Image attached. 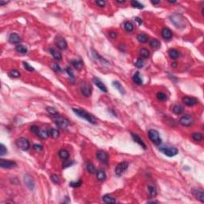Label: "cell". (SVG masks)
<instances>
[{"label":"cell","mask_w":204,"mask_h":204,"mask_svg":"<svg viewBox=\"0 0 204 204\" xmlns=\"http://www.w3.org/2000/svg\"><path fill=\"white\" fill-rule=\"evenodd\" d=\"M73 111H74V112L76 115H77L79 117L86 120L87 121L93 124V125H95V124L96 123V119L92 116V115H90L89 113H88L86 111L82 110L81 109H76V108H73Z\"/></svg>","instance_id":"obj_1"},{"label":"cell","mask_w":204,"mask_h":204,"mask_svg":"<svg viewBox=\"0 0 204 204\" xmlns=\"http://www.w3.org/2000/svg\"><path fill=\"white\" fill-rule=\"evenodd\" d=\"M150 140L156 145H159L162 143V139L159 136V133L155 129H150L148 132Z\"/></svg>","instance_id":"obj_2"},{"label":"cell","mask_w":204,"mask_h":204,"mask_svg":"<svg viewBox=\"0 0 204 204\" xmlns=\"http://www.w3.org/2000/svg\"><path fill=\"white\" fill-rule=\"evenodd\" d=\"M159 149V151H160L162 153H164V155H166L168 157L175 156L179 152L178 149H177L176 148H175V147L163 146V147H160Z\"/></svg>","instance_id":"obj_3"},{"label":"cell","mask_w":204,"mask_h":204,"mask_svg":"<svg viewBox=\"0 0 204 204\" xmlns=\"http://www.w3.org/2000/svg\"><path fill=\"white\" fill-rule=\"evenodd\" d=\"M16 144L20 149L22 151H27L30 148V142L27 139H26L24 137H21L19 139H18L16 141Z\"/></svg>","instance_id":"obj_4"},{"label":"cell","mask_w":204,"mask_h":204,"mask_svg":"<svg viewBox=\"0 0 204 204\" xmlns=\"http://www.w3.org/2000/svg\"><path fill=\"white\" fill-rule=\"evenodd\" d=\"M54 121L56 123V125L61 128H66L69 125V120L62 117H57L54 118Z\"/></svg>","instance_id":"obj_5"},{"label":"cell","mask_w":204,"mask_h":204,"mask_svg":"<svg viewBox=\"0 0 204 204\" xmlns=\"http://www.w3.org/2000/svg\"><path fill=\"white\" fill-rule=\"evenodd\" d=\"M128 167V164L127 162H121L117 166L116 170H115V173H116L117 176H120L122 174H124L126 172Z\"/></svg>","instance_id":"obj_6"},{"label":"cell","mask_w":204,"mask_h":204,"mask_svg":"<svg viewBox=\"0 0 204 204\" xmlns=\"http://www.w3.org/2000/svg\"><path fill=\"white\" fill-rule=\"evenodd\" d=\"M179 123L183 126L185 127H189L191 125H193L194 123V119L192 118L191 116L190 115H184L180 119H179Z\"/></svg>","instance_id":"obj_7"},{"label":"cell","mask_w":204,"mask_h":204,"mask_svg":"<svg viewBox=\"0 0 204 204\" xmlns=\"http://www.w3.org/2000/svg\"><path fill=\"white\" fill-rule=\"evenodd\" d=\"M96 158L102 164H107L108 161H109V155H108V153L106 152H104V151H102V150H100V151L97 152Z\"/></svg>","instance_id":"obj_8"},{"label":"cell","mask_w":204,"mask_h":204,"mask_svg":"<svg viewBox=\"0 0 204 204\" xmlns=\"http://www.w3.org/2000/svg\"><path fill=\"white\" fill-rule=\"evenodd\" d=\"M24 183L26 184V186L30 190H34V186H35V183H34V181L32 178V176L29 174H26L25 176H24Z\"/></svg>","instance_id":"obj_9"},{"label":"cell","mask_w":204,"mask_h":204,"mask_svg":"<svg viewBox=\"0 0 204 204\" xmlns=\"http://www.w3.org/2000/svg\"><path fill=\"white\" fill-rule=\"evenodd\" d=\"M17 166V164L14 161L11 160H5L3 159H0V167L3 168H6V169H11L14 168Z\"/></svg>","instance_id":"obj_10"},{"label":"cell","mask_w":204,"mask_h":204,"mask_svg":"<svg viewBox=\"0 0 204 204\" xmlns=\"http://www.w3.org/2000/svg\"><path fill=\"white\" fill-rule=\"evenodd\" d=\"M191 192L193 194V195L198 200H199L202 202H204V193H203L202 189H201V188H192Z\"/></svg>","instance_id":"obj_11"},{"label":"cell","mask_w":204,"mask_h":204,"mask_svg":"<svg viewBox=\"0 0 204 204\" xmlns=\"http://www.w3.org/2000/svg\"><path fill=\"white\" fill-rule=\"evenodd\" d=\"M81 93L85 96H90L92 94V88L89 85H88L87 83H82L81 85Z\"/></svg>","instance_id":"obj_12"},{"label":"cell","mask_w":204,"mask_h":204,"mask_svg":"<svg viewBox=\"0 0 204 204\" xmlns=\"http://www.w3.org/2000/svg\"><path fill=\"white\" fill-rule=\"evenodd\" d=\"M183 102L187 105L189 106V107H191V106L195 105L198 103L197 99L194 98V97H190V96H184L183 98Z\"/></svg>","instance_id":"obj_13"},{"label":"cell","mask_w":204,"mask_h":204,"mask_svg":"<svg viewBox=\"0 0 204 204\" xmlns=\"http://www.w3.org/2000/svg\"><path fill=\"white\" fill-rule=\"evenodd\" d=\"M56 45L61 50H66L67 48V42L63 38H57V39H56Z\"/></svg>","instance_id":"obj_14"},{"label":"cell","mask_w":204,"mask_h":204,"mask_svg":"<svg viewBox=\"0 0 204 204\" xmlns=\"http://www.w3.org/2000/svg\"><path fill=\"white\" fill-rule=\"evenodd\" d=\"M8 41L11 44H18L21 41V38L19 34H17L15 33H12L10 34V36H9Z\"/></svg>","instance_id":"obj_15"},{"label":"cell","mask_w":204,"mask_h":204,"mask_svg":"<svg viewBox=\"0 0 204 204\" xmlns=\"http://www.w3.org/2000/svg\"><path fill=\"white\" fill-rule=\"evenodd\" d=\"M93 82H94V84L98 87L101 90V91H103V92H104V93H106L107 92V88H106V86L104 85V83L101 81L100 79H98L97 77H94L93 78Z\"/></svg>","instance_id":"obj_16"},{"label":"cell","mask_w":204,"mask_h":204,"mask_svg":"<svg viewBox=\"0 0 204 204\" xmlns=\"http://www.w3.org/2000/svg\"><path fill=\"white\" fill-rule=\"evenodd\" d=\"M161 34H162V37L165 39H171L172 38V32L167 27H165L162 30Z\"/></svg>","instance_id":"obj_17"},{"label":"cell","mask_w":204,"mask_h":204,"mask_svg":"<svg viewBox=\"0 0 204 204\" xmlns=\"http://www.w3.org/2000/svg\"><path fill=\"white\" fill-rule=\"evenodd\" d=\"M131 135H132V139H133V140H134L135 142H136V143H137L139 145H140V147H142L144 149H146V148H147L146 144H144V142L141 140V138H140V137H139L137 135H136L135 133H132Z\"/></svg>","instance_id":"obj_18"},{"label":"cell","mask_w":204,"mask_h":204,"mask_svg":"<svg viewBox=\"0 0 204 204\" xmlns=\"http://www.w3.org/2000/svg\"><path fill=\"white\" fill-rule=\"evenodd\" d=\"M50 54L53 55V57L54 58V59H56L57 61L61 60V58H62V56H61V54L59 51H58L55 49H53V48L50 49Z\"/></svg>","instance_id":"obj_19"},{"label":"cell","mask_w":204,"mask_h":204,"mask_svg":"<svg viewBox=\"0 0 204 204\" xmlns=\"http://www.w3.org/2000/svg\"><path fill=\"white\" fill-rule=\"evenodd\" d=\"M71 64L73 65V66L76 69H81L83 67V63L81 60H72L71 61Z\"/></svg>","instance_id":"obj_20"},{"label":"cell","mask_w":204,"mask_h":204,"mask_svg":"<svg viewBox=\"0 0 204 204\" xmlns=\"http://www.w3.org/2000/svg\"><path fill=\"white\" fill-rule=\"evenodd\" d=\"M58 156L61 159H65V160H66V159L69 157V153L67 150L66 149H61L59 151V152H58Z\"/></svg>","instance_id":"obj_21"},{"label":"cell","mask_w":204,"mask_h":204,"mask_svg":"<svg viewBox=\"0 0 204 204\" xmlns=\"http://www.w3.org/2000/svg\"><path fill=\"white\" fill-rule=\"evenodd\" d=\"M132 80H133V81L136 84V85H142L143 84V80H142L141 77H140V74L139 72H136L133 77H132Z\"/></svg>","instance_id":"obj_22"},{"label":"cell","mask_w":204,"mask_h":204,"mask_svg":"<svg viewBox=\"0 0 204 204\" xmlns=\"http://www.w3.org/2000/svg\"><path fill=\"white\" fill-rule=\"evenodd\" d=\"M96 178L100 182L104 181L106 179V174L104 171L102 170H98L96 172Z\"/></svg>","instance_id":"obj_23"},{"label":"cell","mask_w":204,"mask_h":204,"mask_svg":"<svg viewBox=\"0 0 204 204\" xmlns=\"http://www.w3.org/2000/svg\"><path fill=\"white\" fill-rule=\"evenodd\" d=\"M50 136V132H48V130L46 129H42L39 131V133H38V136L41 138V139H47Z\"/></svg>","instance_id":"obj_24"},{"label":"cell","mask_w":204,"mask_h":204,"mask_svg":"<svg viewBox=\"0 0 204 204\" xmlns=\"http://www.w3.org/2000/svg\"><path fill=\"white\" fill-rule=\"evenodd\" d=\"M168 54H169V56L172 59H177V58H179V52L177 51L175 49H171V50H169V51H168Z\"/></svg>","instance_id":"obj_25"},{"label":"cell","mask_w":204,"mask_h":204,"mask_svg":"<svg viewBox=\"0 0 204 204\" xmlns=\"http://www.w3.org/2000/svg\"><path fill=\"white\" fill-rule=\"evenodd\" d=\"M140 55L142 58H148L150 55V53L148 51V50L145 49V48H142L140 50Z\"/></svg>","instance_id":"obj_26"},{"label":"cell","mask_w":204,"mask_h":204,"mask_svg":"<svg viewBox=\"0 0 204 204\" xmlns=\"http://www.w3.org/2000/svg\"><path fill=\"white\" fill-rule=\"evenodd\" d=\"M137 40L140 42V43H146L148 40V38L146 34H140L137 35Z\"/></svg>","instance_id":"obj_27"},{"label":"cell","mask_w":204,"mask_h":204,"mask_svg":"<svg viewBox=\"0 0 204 204\" xmlns=\"http://www.w3.org/2000/svg\"><path fill=\"white\" fill-rule=\"evenodd\" d=\"M148 194L151 197H156L157 194V190L154 186H148Z\"/></svg>","instance_id":"obj_28"},{"label":"cell","mask_w":204,"mask_h":204,"mask_svg":"<svg viewBox=\"0 0 204 204\" xmlns=\"http://www.w3.org/2000/svg\"><path fill=\"white\" fill-rule=\"evenodd\" d=\"M112 85L117 88V89L121 93V94H125V89H124V88L122 87V85L118 82V81H113L112 82Z\"/></svg>","instance_id":"obj_29"},{"label":"cell","mask_w":204,"mask_h":204,"mask_svg":"<svg viewBox=\"0 0 204 204\" xmlns=\"http://www.w3.org/2000/svg\"><path fill=\"white\" fill-rule=\"evenodd\" d=\"M15 50H16L17 52L20 53V54H26V53H27V48H26L23 45H18L16 46Z\"/></svg>","instance_id":"obj_30"},{"label":"cell","mask_w":204,"mask_h":204,"mask_svg":"<svg viewBox=\"0 0 204 204\" xmlns=\"http://www.w3.org/2000/svg\"><path fill=\"white\" fill-rule=\"evenodd\" d=\"M8 75L10 76L11 77L18 78V77H19L21 76V74H20V72H19V71L16 70V69H12V70L10 71V72H9Z\"/></svg>","instance_id":"obj_31"},{"label":"cell","mask_w":204,"mask_h":204,"mask_svg":"<svg viewBox=\"0 0 204 204\" xmlns=\"http://www.w3.org/2000/svg\"><path fill=\"white\" fill-rule=\"evenodd\" d=\"M103 201L106 203H114V202H116V200H115V199L112 198L110 195H109V194H105V195L103 196Z\"/></svg>","instance_id":"obj_32"},{"label":"cell","mask_w":204,"mask_h":204,"mask_svg":"<svg viewBox=\"0 0 204 204\" xmlns=\"http://www.w3.org/2000/svg\"><path fill=\"white\" fill-rule=\"evenodd\" d=\"M124 27H125V30L128 32H132V30H133V28H134V26H133V24H132V22H126L125 23V26H124Z\"/></svg>","instance_id":"obj_33"},{"label":"cell","mask_w":204,"mask_h":204,"mask_svg":"<svg viewBox=\"0 0 204 204\" xmlns=\"http://www.w3.org/2000/svg\"><path fill=\"white\" fill-rule=\"evenodd\" d=\"M85 166H86V170L88 172H89V173H94L96 172L95 171V167H94V166H93V164L92 163L87 162L86 164H85Z\"/></svg>","instance_id":"obj_34"},{"label":"cell","mask_w":204,"mask_h":204,"mask_svg":"<svg viewBox=\"0 0 204 204\" xmlns=\"http://www.w3.org/2000/svg\"><path fill=\"white\" fill-rule=\"evenodd\" d=\"M150 46L153 49H158L160 46V43H159V42L157 39H152L150 42Z\"/></svg>","instance_id":"obj_35"},{"label":"cell","mask_w":204,"mask_h":204,"mask_svg":"<svg viewBox=\"0 0 204 204\" xmlns=\"http://www.w3.org/2000/svg\"><path fill=\"white\" fill-rule=\"evenodd\" d=\"M172 111L175 114H181L183 112V108L179 105H174L172 107Z\"/></svg>","instance_id":"obj_36"},{"label":"cell","mask_w":204,"mask_h":204,"mask_svg":"<svg viewBox=\"0 0 204 204\" xmlns=\"http://www.w3.org/2000/svg\"><path fill=\"white\" fill-rule=\"evenodd\" d=\"M50 136L53 137L54 139H56L59 136V131L55 129V128H52L50 130Z\"/></svg>","instance_id":"obj_37"},{"label":"cell","mask_w":204,"mask_h":204,"mask_svg":"<svg viewBox=\"0 0 204 204\" xmlns=\"http://www.w3.org/2000/svg\"><path fill=\"white\" fill-rule=\"evenodd\" d=\"M135 66L136 67H137L138 69H141V68H143L144 66V61L143 58H138L136 61V63H135Z\"/></svg>","instance_id":"obj_38"},{"label":"cell","mask_w":204,"mask_h":204,"mask_svg":"<svg viewBox=\"0 0 204 204\" xmlns=\"http://www.w3.org/2000/svg\"><path fill=\"white\" fill-rule=\"evenodd\" d=\"M192 139L194 141H201L202 140V136L201 133H199V132H194V133L192 134L191 136Z\"/></svg>","instance_id":"obj_39"},{"label":"cell","mask_w":204,"mask_h":204,"mask_svg":"<svg viewBox=\"0 0 204 204\" xmlns=\"http://www.w3.org/2000/svg\"><path fill=\"white\" fill-rule=\"evenodd\" d=\"M156 96H157V99L159 101H164L167 99V95L164 93H163V92L158 93L157 95H156Z\"/></svg>","instance_id":"obj_40"},{"label":"cell","mask_w":204,"mask_h":204,"mask_svg":"<svg viewBox=\"0 0 204 204\" xmlns=\"http://www.w3.org/2000/svg\"><path fill=\"white\" fill-rule=\"evenodd\" d=\"M131 5L137 9H143L144 7V6L143 4H141L140 3L137 2V1H131Z\"/></svg>","instance_id":"obj_41"},{"label":"cell","mask_w":204,"mask_h":204,"mask_svg":"<svg viewBox=\"0 0 204 204\" xmlns=\"http://www.w3.org/2000/svg\"><path fill=\"white\" fill-rule=\"evenodd\" d=\"M46 111L48 112V113H50V115H53V116H57L58 112L53 107H46Z\"/></svg>","instance_id":"obj_42"},{"label":"cell","mask_w":204,"mask_h":204,"mask_svg":"<svg viewBox=\"0 0 204 204\" xmlns=\"http://www.w3.org/2000/svg\"><path fill=\"white\" fill-rule=\"evenodd\" d=\"M81 183H82V182H81V179H80V180H78L77 182H71V183H69V186H70V187H80V186L81 185Z\"/></svg>","instance_id":"obj_43"},{"label":"cell","mask_w":204,"mask_h":204,"mask_svg":"<svg viewBox=\"0 0 204 204\" xmlns=\"http://www.w3.org/2000/svg\"><path fill=\"white\" fill-rule=\"evenodd\" d=\"M51 180L52 182L55 183V184H60V180H59V177L56 175H51Z\"/></svg>","instance_id":"obj_44"},{"label":"cell","mask_w":204,"mask_h":204,"mask_svg":"<svg viewBox=\"0 0 204 204\" xmlns=\"http://www.w3.org/2000/svg\"><path fill=\"white\" fill-rule=\"evenodd\" d=\"M23 66H24V68L26 69V70H28V71H30V72H32V71H34V67H32L30 64H28L27 62H23Z\"/></svg>","instance_id":"obj_45"},{"label":"cell","mask_w":204,"mask_h":204,"mask_svg":"<svg viewBox=\"0 0 204 204\" xmlns=\"http://www.w3.org/2000/svg\"><path fill=\"white\" fill-rule=\"evenodd\" d=\"M7 152V150H6V147L3 144H0V156H4L6 153Z\"/></svg>","instance_id":"obj_46"},{"label":"cell","mask_w":204,"mask_h":204,"mask_svg":"<svg viewBox=\"0 0 204 204\" xmlns=\"http://www.w3.org/2000/svg\"><path fill=\"white\" fill-rule=\"evenodd\" d=\"M30 131L33 132V133H34L35 135H37L38 136V133H39V128L37 127V126H35V125H33L30 127Z\"/></svg>","instance_id":"obj_47"},{"label":"cell","mask_w":204,"mask_h":204,"mask_svg":"<svg viewBox=\"0 0 204 204\" xmlns=\"http://www.w3.org/2000/svg\"><path fill=\"white\" fill-rule=\"evenodd\" d=\"M51 68L53 69V70H54L55 72H60V71H61V68H60L59 65L56 64V63H52L51 64Z\"/></svg>","instance_id":"obj_48"},{"label":"cell","mask_w":204,"mask_h":204,"mask_svg":"<svg viewBox=\"0 0 204 204\" xmlns=\"http://www.w3.org/2000/svg\"><path fill=\"white\" fill-rule=\"evenodd\" d=\"M66 72H67V74H69V76L71 78L74 79V73H73L72 69H71L69 67H67V68H66Z\"/></svg>","instance_id":"obj_49"},{"label":"cell","mask_w":204,"mask_h":204,"mask_svg":"<svg viewBox=\"0 0 204 204\" xmlns=\"http://www.w3.org/2000/svg\"><path fill=\"white\" fill-rule=\"evenodd\" d=\"M96 3L97 4V6H100V7H103V6H105V3H105L104 1H103V0H99V1H96Z\"/></svg>","instance_id":"obj_50"},{"label":"cell","mask_w":204,"mask_h":204,"mask_svg":"<svg viewBox=\"0 0 204 204\" xmlns=\"http://www.w3.org/2000/svg\"><path fill=\"white\" fill-rule=\"evenodd\" d=\"M33 148H34V150L38 151H38H41V150L42 149V146L40 145V144H34Z\"/></svg>","instance_id":"obj_51"},{"label":"cell","mask_w":204,"mask_h":204,"mask_svg":"<svg viewBox=\"0 0 204 204\" xmlns=\"http://www.w3.org/2000/svg\"><path fill=\"white\" fill-rule=\"evenodd\" d=\"M74 162H70V161H68V162H65L63 164V168H66V167H68L69 166H71L72 164H74Z\"/></svg>","instance_id":"obj_52"},{"label":"cell","mask_w":204,"mask_h":204,"mask_svg":"<svg viewBox=\"0 0 204 204\" xmlns=\"http://www.w3.org/2000/svg\"><path fill=\"white\" fill-rule=\"evenodd\" d=\"M109 36L112 38H117V34L116 32H113V31H111L109 33Z\"/></svg>","instance_id":"obj_53"},{"label":"cell","mask_w":204,"mask_h":204,"mask_svg":"<svg viewBox=\"0 0 204 204\" xmlns=\"http://www.w3.org/2000/svg\"><path fill=\"white\" fill-rule=\"evenodd\" d=\"M135 20H136V22H137L138 25H140H140L142 24V20L140 19V18H136Z\"/></svg>","instance_id":"obj_54"},{"label":"cell","mask_w":204,"mask_h":204,"mask_svg":"<svg viewBox=\"0 0 204 204\" xmlns=\"http://www.w3.org/2000/svg\"><path fill=\"white\" fill-rule=\"evenodd\" d=\"M151 3L153 5H158L160 3V1H151Z\"/></svg>","instance_id":"obj_55"},{"label":"cell","mask_w":204,"mask_h":204,"mask_svg":"<svg viewBox=\"0 0 204 204\" xmlns=\"http://www.w3.org/2000/svg\"><path fill=\"white\" fill-rule=\"evenodd\" d=\"M8 2H3V1H0V5L1 6H3V5H5V4H6Z\"/></svg>","instance_id":"obj_56"},{"label":"cell","mask_w":204,"mask_h":204,"mask_svg":"<svg viewBox=\"0 0 204 204\" xmlns=\"http://www.w3.org/2000/svg\"><path fill=\"white\" fill-rule=\"evenodd\" d=\"M168 3H175L176 2L175 1H170V0H168Z\"/></svg>","instance_id":"obj_57"},{"label":"cell","mask_w":204,"mask_h":204,"mask_svg":"<svg viewBox=\"0 0 204 204\" xmlns=\"http://www.w3.org/2000/svg\"><path fill=\"white\" fill-rule=\"evenodd\" d=\"M117 3H125V1H117Z\"/></svg>","instance_id":"obj_58"},{"label":"cell","mask_w":204,"mask_h":204,"mask_svg":"<svg viewBox=\"0 0 204 204\" xmlns=\"http://www.w3.org/2000/svg\"><path fill=\"white\" fill-rule=\"evenodd\" d=\"M152 202H152H153V203H156V202H156V201H149V202Z\"/></svg>","instance_id":"obj_59"},{"label":"cell","mask_w":204,"mask_h":204,"mask_svg":"<svg viewBox=\"0 0 204 204\" xmlns=\"http://www.w3.org/2000/svg\"><path fill=\"white\" fill-rule=\"evenodd\" d=\"M172 66H173L174 67H176V66H177V65H176V63H172Z\"/></svg>","instance_id":"obj_60"}]
</instances>
